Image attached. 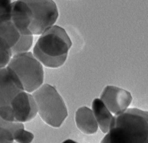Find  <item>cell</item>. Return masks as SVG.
<instances>
[{
    "label": "cell",
    "instance_id": "6da1fadb",
    "mask_svg": "<svg viewBox=\"0 0 148 143\" xmlns=\"http://www.w3.org/2000/svg\"><path fill=\"white\" fill-rule=\"evenodd\" d=\"M148 112L129 109L113 117L109 132L102 143H147Z\"/></svg>",
    "mask_w": 148,
    "mask_h": 143
},
{
    "label": "cell",
    "instance_id": "8fae6325",
    "mask_svg": "<svg viewBox=\"0 0 148 143\" xmlns=\"http://www.w3.org/2000/svg\"><path fill=\"white\" fill-rule=\"evenodd\" d=\"M75 122L78 129L84 134L92 135L97 132L98 124L91 109L82 107L75 114Z\"/></svg>",
    "mask_w": 148,
    "mask_h": 143
},
{
    "label": "cell",
    "instance_id": "7c38bea8",
    "mask_svg": "<svg viewBox=\"0 0 148 143\" xmlns=\"http://www.w3.org/2000/svg\"><path fill=\"white\" fill-rule=\"evenodd\" d=\"M93 113L100 129L103 133L108 132L113 116L103 102L95 99L92 103Z\"/></svg>",
    "mask_w": 148,
    "mask_h": 143
},
{
    "label": "cell",
    "instance_id": "277c9868",
    "mask_svg": "<svg viewBox=\"0 0 148 143\" xmlns=\"http://www.w3.org/2000/svg\"><path fill=\"white\" fill-rule=\"evenodd\" d=\"M7 67L18 79L25 91L32 93L43 84V66L31 52L13 56Z\"/></svg>",
    "mask_w": 148,
    "mask_h": 143
},
{
    "label": "cell",
    "instance_id": "4fadbf2b",
    "mask_svg": "<svg viewBox=\"0 0 148 143\" xmlns=\"http://www.w3.org/2000/svg\"><path fill=\"white\" fill-rule=\"evenodd\" d=\"M23 127H25L24 123L7 121L0 118V143L14 142V134Z\"/></svg>",
    "mask_w": 148,
    "mask_h": 143
},
{
    "label": "cell",
    "instance_id": "8992f818",
    "mask_svg": "<svg viewBox=\"0 0 148 143\" xmlns=\"http://www.w3.org/2000/svg\"><path fill=\"white\" fill-rule=\"evenodd\" d=\"M11 106L16 122H29L38 114L36 102L33 95L26 91L18 93L12 102Z\"/></svg>",
    "mask_w": 148,
    "mask_h": 143
},
{
    "label": "cell",
    "instance_id": "9a60e30c",
    "mask_svg": "<svg viewBox=\"0 0 148 143\" xmlns=\"http://www.w3.org/2000/svg\"><path fill=\"white\" fill-rule=\"evenodd\" d=\"M34 135L32 133L25 130V127L18 129L14 134V139L16 143H29L33 141Z\"/></svg>",
    "mask_w": 148,
    "mask_h": 143
},
{
    "label": "cell",
    "instance_id": "7a4b0ae2",
    "mask_svg": "<svg viewBox=\"0 0 148 143\" xmlns=\"http://www.w3.org/2000/svg\"><path fill=\"white\" fill-rule=\"evenodd\" d=\"M72 45L65 30L53 25L40 35L32 53L45 67L58 68L65 63Z\"/></svg>",
    "mask_w": 148,
    "mask_h": 143
},
{
    "label": "cell",
    "instance_id": "3957f363",
    "mask_svg": "<svg viewBox=\"0 0 148 143\" xmlns=\"http://www.w3.org/2000/svg\"><path fill=\"white\" fill-rule=\"evenodd\" d=\"M32 95L41 119L51 127H60L68 113L64 102L56 88L45 84L34 91Z\"/></svg>",
    "mask_w": 148,
    "mask_h": 143
},
{
    "label": "cell",
    "instance_id": "2e32d148",
    "mask_svg": "<svg viewBox=\"0 0 148 143\" xmlns=\"http://www.w3.org/2000/svg\"><path fill=\"white\" fill-rule=\"evenodd\" d=\"M12 3V0H0V18L9 13Z\"/></svg>",
    "mask_w": 148,
    "mask_h": 143
},
{
    "label": "cell",
    "instance_id": "5bb4252c",
    "mask_svg": "<svg viewBox=\"0 0 148 143\" xmlns=\"http://www.w3.org/2000/svg\"><path fill=\"white\" fill-rule=\"evenodd\" d=\"M33 41L34 37L32 35H21L18 42L11 49L12 56L29 52L33 46Z\"/></svg>",
    "mask_w": 148,
    "mask_h": 143
},
{
    "label": "cell",
    "instance_id": "52a82bcc",
    "mask_svg": "<svg viewBox=\"0 0 148 143\" xmlns=\"http://www.w3.org/2000/svg\"><path fill=\"white\" fill-rule=\"evenodd\" d=\"M24 91L15 75L7 67L0 68V109L10 107L14 98Z\"/></svg>",
    "mask_w": 148,
    "mask_h": 143
},
{
    "label": "cell",
    "instance_id": "ba28073f",
    "mask_svg": "<svg viewBox=\"0 0 148 143\" xmlns=\"http://www.w3.org/2000/svg\"><path fill=\"white\" fill-rule=\"evenodd\" d=\"M100 99L110 112L117 115L126 110L132 102V97L125 90L108 86L102 93Z\"/></svg>",
    "mask_w": 148,
    "mask_h": 143
},
{
    "label": "cell",
    "instance_id": "30bf717a",
    "mask_svg": "<svg viewBox=\"0 0 148 143\" xmlns=\"http://www.w3.org/2000/svg\"><path fill=\"white\" fill-rule=\"evenodd\" d=\"M20 37V33L10 19L9 12L0 18V50H11Z\"/></svg>",
    "mask_w": 148,
    "mask_h": 143
},
{
    "label": "cell",
    "instance_id": "5b68a950",
    "mask_svg": "<svg viewBox=\"0 0 148 143\" xmlns=\"http://www.w3.org/2000/svg\"><path fill=\"white\" fill-rule=\"evenodd\" d=\"M29 6L32 14L30 31L33 35H40L54 25L59 13L53 0H21Z\"/></svg>",
    "mask_w": 148,
    "mask_h": 143
},
{
    "label": "cell",
    "instance_id": "9c48e42d",
    "mask_svg": "<svg viewBox=\"0 0 148 143\" xmlns=\"http://www.w3.org/2000/svg\"><path fill=\"white\" fill-rule=\"evenodd\" d=\"M9 15L11 22L21 35H33L30 31L32 14L27 4L21 0L12 2L10 6Z\"/></svg>",
    "mask_w": 148,
    "mask_h": 143
}]
</instances>
